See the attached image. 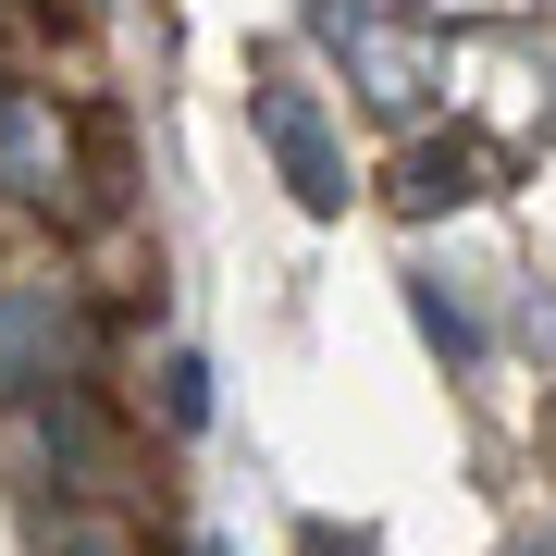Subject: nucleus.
Here are the masks:
<instances>
[{
    "label": "nucleus",
    "mask_w": 556,
    "mask_h": 556,
    "mask_svg": "<svg viewBox=\"0 0 556 556\" xmlns=\"http://www.w3.org/2000/svg\"><path fill=\"white\" fill-rule=\"evenodd\" d=\"M482 174H495V149L482 137H445V149H408V174H396V211H457V199H482Z\"/></svg>",
    "instance_id": "nucleus-5"
},
{
    "label": "nucleus",
    "mask_w": 556,
    "mask_h": 556,
    "mask_svg": "<svg viewBox=\"0 0 556 556\" xmlns=\"http://www.w3.org/2000/svg\"><path fill=\"white\" fill-rule=\"evenodd\" d=\"M309 556H371V544H358V532H309Z\"/></svg>",
    "instance_id": "nucleus-10"
},
{
    "label": "nucleus",
    "mask_w": 556,
    "mask_h": 556,
    "mask_svg": "<svg viewBox=\"0 0 556 556\" xmlns=\"http://www.w3.org/2000/svg\"><path fill=\"white\" fill-rule=\"evenodd\" d=\"M408 309H420V334H433V346L457 358V371H470V358H482V321H470V309H457V298H445V285H433V273H408Z\"/></svg>",
    "instance_id": "nucleus-7"
},
{
    "label": "nucleus",
    "mask_w": 556,
    "mask_h": 556,
    "mask_svg": "<svg viewBox=\"0 0 556 556\" xmlns=\"http://www.w3.org/2000/svg\"><path fill=\"white\" fill-rule=\"evenodd\" d=\"M309 25H321L334 50H358V75H371L383 112H420V100L445 87V50L420 38V25H383L371 0H309Z\"/></svg>",
    "instance_id": "nucleus-2"
},
{
    "label": "nucleus",
    "mask_w": 556,
    "mask_h": 556,
    "mask_svg": "<svg viewBox=\"0 0 556 556\" xmlns=\"http://www.w3.org/2000/svg\"><path fill=\"white\" fill-rule=\"evenodd\" d=\"M62 383H87V309H75V285L25 273V285H0V396L38 408Z\"/></svg>",
    "instance_id": "nucleus-1"
},
{
    "label": "nucleus",
    "mask_w": 556,
    "mask_h": 556,
    "mask_svg": "<svg viewBox=\"0 0 556 556\" xmlns=\"http://www.w3.org/2000/svg\"><path fill=\"white\" fill-rule=\"evenodd\" d=\"M38 433H50V457H62L75 482H100V470H112L100 420H87V383H62V396H38Z\"/></svg>",
    "instance_id": "nucleus-6"
},
{
    "label": "nucleus",
    "mask_w": 556,
    "mask_h": 556,
    "mask_svg": "<svg viewBox=\"0 0 556 556\" xmlns=\"http://www.w3.org/2000/svg\"><path fill=\"white\" fill-rule=\"evenodd\" d=\"M248 124H260V149L285 161L298 211H321V223H334V211H346V149H334V124H321V100L273 75V87H248Z\"/></svg>",
    "instance_id": "nucleus-3"
},
{
    "label": "nucleus",
    "mask_w": 556,
    "mask_h": 556,
    "mask_svg": "<svg viewBox=\"0 0 556 556\" xmlns=\"http://www.w3.org/2000/svg\"><path fill=\"white\" fill-rule=\"evenodd\" d=\"M0 186L13 199H62L75 186V137H62V112L38 87H0Z\"/></svg>",
    "instance_id": "nucleus-4"
},
{
    "label": "nucleus",
    "mask_w": 556,
    "mask_h": 556,
    "mask_svg": "<svg viewBox=\"0 0 556 556\" xmlns=\"http://www.w3.org/2000/svg\"><path fill=\"white\" fill-rule=\"evenodd\" d=\"M161 420H174V433H199V420H211V371H199V358H161Z\"/></svg>",
    "instance_id": "nucleus-8"
},
{
    "label": "nucleus",
    "mask_w": 556,
    "mask_h": 556,
    "mask_svg": "<svg viewBox=\"0 0 556 556\" xmlns=\"http://www.w3.org/2000/svg\"><path fill=\"white\" fill-rule=\"evenodd\" d=\"M50 556H137V544H124L112 519H75V532H50Z\"/></svg>",
    "instance_id": "nucleus-9"
}]
</instances>
